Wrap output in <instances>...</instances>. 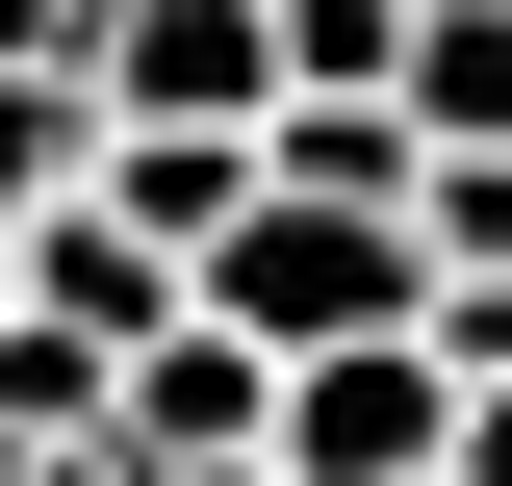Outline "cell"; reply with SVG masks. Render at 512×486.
<instances>
[{"mask_svg":"<svg viewBox=\"0 0 512 486\" xmlns=\"http://www.w3.org/2000/svg\"><path fill=\"white\" fill-rule=\"evenodd\" d=\"M410 128L436 154H512V0H436L410 26Z\"/></svg>","mask_w":512,"mask_h":486,"instance_id":"52a82bcc","label":"cell"},{"mask_svg":"<svg viewBox=\"0 0 512 486\" xmlns=\"http://www.w3.org/2000/svg\"><path fill=\"white\" fill-rule=\"evenodd\" d=\"M26 307H52V333H103V359H154V333L205 307V256H154L128 205H52V231H26Z\"/></svg>","mask_w":512,"mask_h":486,"instance_id":"5b68a950","label":"cell"},{"mask_svg":"<svg viewBox=\"0 0 512 486\" xmlns=\"http://www.w3.org/2000/svg\"><path fill=\"white\" fill-rule=\"evenodd\" d=\"M128 461H154V486H205V461H282V359H256V333H231V307H180V333H154V359H128Z\"/></svg>","mask_w":512,"mask_h":486,"instance_id":"277c9868","label":"cell"},{"mask_svg":"<svg viewBox=\"0 0 512 486\" xmlns=\"http://www.w3.org/2000/svg\"><path fill=\"white\" fill-rule=\"evenodd\" d=\"M26 486H154V461H128V435H77V461H26Z\"/></svg>","mask_w":512,"mask_h":486,"instance_id":"30bf717a","label":"cell"},{"mask_svg":"<svg viewBox=\"0 0 512 486\" xmlns=\"http://www.w3.org/2000/svg\"><path fill=\"white\" fill-rule=\"evenodd\" d=\"M77 77H103L128 128H282L308 103V77H282V0H103Z\"/></svg>","mask_w":512,"mask_h":486,"instance_id":"3957f363","label":"cell"},{"mask_svg":"<svg viewBox=\"0 0 512 486\" xmlns=\"http://www.w3.org/2000/svg\"><path fill=\"white\" fill-rule=\"evenodd\" d=\"M205 307H231L256 359H359V333H436V231H410V205H308V180H256V231L205 256Z\"/></svg>","mask_w":512,"mask_h":486,"instance_id":"6da1fadb","label":"cell"},{"mask_svg":"<svg viewBox=\"0 0 512 486\" xmlns=\"http://www.w3.org/2000/svg\"><path fill=\"white\" fill-rule=\"evenodd\" d=\"M103 52V0H0V77H77Z\"/></svg>","mask_w":512,"mask_h":486,"instance_id":"9c48e42d","label":"cell"},{"mask_svg":"<svg viewBox=\"0 0 512 486\" xmlns=\"http://www.w3.org/2000/svg\"><path fill=\"white\" fill-rule=\"evenodd\" d=\"M436 486H461V461H436Z\"/></svg>","mask_w":512,"mask_h":486,"instance_id":"7c38bea8","label":"cell"},{"mask_svg":"<svg viewBox=\"0 0 512 486\" xmlns=\"http://www.w3.org/2000/svg\"><path fill=\"white\" fill-rule=\"evenodd\" d=\"M436 461H461V359H436V333L282 359V486H436Z\"/></svg>","mask_w":512,"mask_h":486,"instance_id":"7a4b0ae2","label":"cell"},{"mask_svg":"<svg viewBox=\"0 0 512 486\" xmlns=\"http://www.w3.org/2000/svg\"><path fill=\"white\" fill-rule=\"evenodd\" d=\"M0 333H26V231H0Z\"/></svg>","mask_w":512,"mask_h":486,"instance_id":"8fae6325","label":"cell"},{"mask_svg":"<svg viewBox=\"0 0 512 486\" xmlns=\"http://www.w3.org/2000/svg\"><path fill=\"white\" fill-rule=\"evenodd\" d=\"M282 180L308 205H436V128L410 103H282Z\"/></svg>","mask_w":512,"mask_h":486,"instance_id":"8992f818","label":"cell"},{"mask_svg":"<svg viewBox=\"0 0 512 486\" xmlns=\"http://www.w3.org/2000/svg\"><path fill=\"white\" fill-rule=\"evenodd\" d=\"M410 26H436V0H282V77H308V103H410Z\"/></svg>","mask_w":512,"mask_h":486,"instance_id":"ba28073f","label":"cell"}]
</instances>
